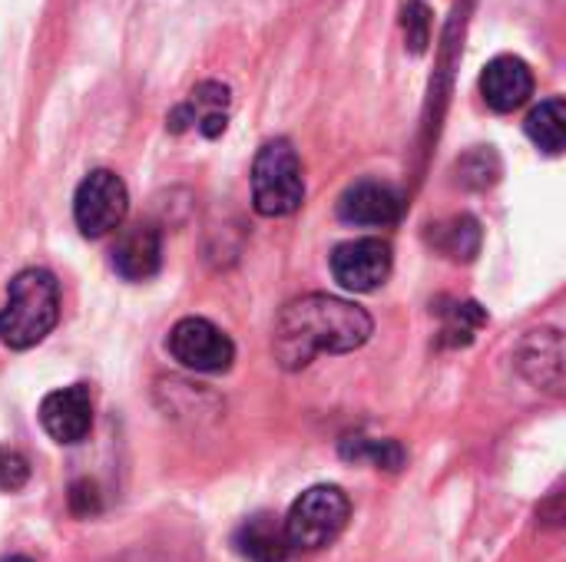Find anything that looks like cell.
Masks as SVG:
<instances>
[{"instance_id": "6da1fadb", "label": "cell", "mask_w": 566, "mask_h": 562, "mask_svg": "<svg viewBox=\"0 0 566 562\" xmlns=\"http://www.w3.org/2000/svg\"><path fill=\"white\" fill-rule=\"evenodd\" d=\"M371 315L335 295H302L275 318L272 348L282 368L298 371L315 354H348L371 338Z\"/></svg>"}, {"instance_id": "7a4b0ae2", "label": "cell", "mask_w": 566, "mask_h": 562, "mask_svg": "<svg viewBox=\"0 0 566 562\" xmlns=\"http://www.w3.org/2000/svg\"><path fill=\"white\" fill-rule=\"evenodd\" d=\"M60 321V285L46 268H23L0 308V341L13 351L36 348Z\"/></svg>"}, {"instance_id": "3957f363", "label": "cell", "mask_w": 566, "mask_h": 562, "mask_svg": "<svg viewBox=\"0 0 566 562\" xmlns=\"http://www.w3.org/2000/svg\"><path fill=\"white\" fill-rule=\"evenodd\" d=\"M252 202L265 219H282L298 212L305 202L302 159L289 139H269L252 162Z\"/></svg>"}, {"instance_id": "277c9868", "label": "cell", "mask_w": 566, "mask_h": 562, "mask_svg": "<svg viewBox=\"0 0 566 562\" xmlns=\"http://www.w3.org/2000/svg\"><path fill=\"white\" fill-rule=\"evenodd\" d=\"M348 517H352V503L338 487L332 484L308 487L285 517V533H289L292 550L312 553V550L332 547L345 533Z\"/></svg>"}, {"instance_id": "5b68a950", "label": "cell", "mask_w": 566, "mask_h": 562, "mask_svg": "<svg viewBox=\"0 0 566 562\" xmlns=\"http://www.w3.org/2000/svg\"><path fill=\"white\" fill-rule=\"evenodd\" d=\"M126 209H129L126 182L109 169H93L76 185L73 222L86 238H103V235L116 232L126 219Z\"/></svg>"}, {"instance_id": "8992f818", "label": "cell", "mask_w": 566, "mask_h": 562, "mask_svg": "<svg viewBox=\"0 0 566 562\" xmlns=\"http://www.w3.org/2000/svg\"><path fill=\"white\" fill-rule=\"evenodd\" d=\"M166 348L182 368H189L196 374H222L235 361L232 338L222 328H216L212 321H206V318L176 321L172 331H169Z\"/></svg>"}, {"instance_id": "52a82bcc", "label": "cell", "mask_w": 566, "mask_h": 562, "mask_svg": "<svg viewBox=\"0 0 566 562\" xmlns=\"http://www.w3.org/2000/svg\"><path fill=\"white\" fill-rule=\"evenodd\" d=\"M391 265H395V255L385 238H352V242H342L332 255L335 282L358 295L385 285L391 275Z\"/></svg>"}, {"instance_id": "ba28073f", "label": "cell", "mask_w": 566, "mask_h": 562, "mask_svg": "<svg viewBox=\"0 0 566 562\" xmlns=\"http://www.w3.org/2000/svg\"><path fill=\"white\" fill-rule=\"evenodd\" d=\"M40 427L56 444H80L93 427V397L86 384H70L60 391H50L40 401Z\"/></svg>"}, {"instance_id": "9c48e42d", "label": "cell", "mask_w": 566, "mask_h": 562, "mask_svg": "<svg viewBox=\"0 0 566 562\" xmlns=\"http://www.w3.org/2000/svg\"><path fill=\"white\" fill-rule=\"evenodd\" d=\"M229 106H232V93L226 83H216V79H206L199 83L186 103H179L172 113H169V129L172 132H186V129H196L199 136L206 139H216L226 132L229 126Z\"/></svg>"}, {"instance_id": "30bf717a", "label": "cell", "mask_w": 566, "mask_h": 562, "mask_svg": "<svg viewBox=\"0 0 566 562\" xmlns=\"http://www.w3.org/2000/svg\"><path fill=\"white\" fill-rule=\"evenodd\" d=\"M338 219L348 225L385 229L401 219V195L395 185L378 179H361L348 185L338 199Z\"/></svg>"}, {"instance_id": "8fae6325", "label": "cell", "mask_w": 566, "mask_h": 562, "mask_svg": "<svg viewBox=\"0 0 566 562\" xmlns=\"http://www.w3.org/2000/svg\"><path fill=\"white\" fill-rule=\"evenodd\" d=\"M481 96H484V103L494 113L521 109L534 96V73H531V66L521 56H514V53L494 56L484 66V73H481Z\"/></svg>"}, {"instance_id": "7c38bea8", "label": "cell", "mask_w": 566, "mask_h": 562, "mask_svg": "<svg viewBox=\"0 0 566 562\" xmlns=\"http://www.w3.org/2000/svg\"><path fill=\"white\" fill-rule=\"evenodd\" d=\"M109 265L119 278L126 282H146L159 272L163 265V238L153 225H133L123 229L119 238L113 242Z\"/></svg>"}, {"instance_id": "4fadbf2b", "label": "cell", "mask_w": 566, "mask_h": 562, "mask_svg": "<svg viewBox=\"0 0 566 562\" xmlns=\"http://www.w3.org/2000/svg\"><path fill=\"white\" fill-rule=\"evenodd\" d=\"M517 368L544 391H564V338L554 328L531 331L517 348Z\"/></svg>"}, {"instance_id": "5bb4252c", "label": "cell", "mask_w": 566, "mask_h": 562, "mask_svg": "<svg viewBox=\"0 0 566 562\" xmlns=\"http://www.w3.org/2000/svg\"><path fill=\"white\" fill-rule=\"evenodd\" d=\"M232 547L242 560L249 562H289L292 556V543L285 533V520H279L275 513H255L249 517L235 537Z\"/></svg>"}, {"instance_id": "9a60e30c", "label": "cell", "mask_w": 566, "mask_h": 562, "mask_svg": "<svg viewBox=\"0 0 566 562\" xmlns=\"http://www.w3.org/2000/svg\"><path fill=\"white\" fill-rule=\"evenodd\" d=\"M531 142L537 149H544L547 156H560L564 152V139H566V106L560 96H551L544 99L541 106L531 109L527 123H524Z\"/></svg>"}, {"instance_id": "2e32d148", "label": "cell", "mask_w": 566, "mask_h": 562, "mask_svg": "<svg viewBox=\"0 0 566 562\" xmlns=\"http://www.w3.org/2000/svg\"><path fill=\"white\" fill-rule=\"evenodd\" d=\"M431 245L454 262H471L481 252V225L471 215H454L448 222L431 225Z\"/></svg>"}, {"instance_id": "e0dca14e", "label": "cell", "mask_w": 566, "mask_h": 562, "mask_svg": "<svg viewBox=\"0 0 566 562\" xmlns=\"http://www.w3.org/2000/svg\"><path fill=\"white\" fill-rule=\"evenodd\" d=\"M345 460H368L378 470H401L405 450L398 441H371V437H345L342 441Z\"/></svg>"}, {"instance_id": "ac0fdd59", "label": "cell", "mask_w": 566, "mask_h": 562, "mask_svg": "<svg viewBox=\"0 0 566 562\" xmlns=\"http://www.w3.org/2000/svg\"><path fill=\"white\" fill-rule=\"evenodd\" d=\"M484 321H488V315L481 311V305H474V301H461V305L448 308L441 338H444V344H451V348H464V344H471V341H474V335L484 328Z\"/></svg>"}, {"instance_id": "d6986e66", "label": "cell", "mask_w": 566, "mask_h": 562, "mask_svg": "<svg viewBox=\"0 0 566 562\" xmlns=\"http://www.w3.org/2000/svg\"><path fill=\"white\" fill-rule=\"evenodd\" d=\"M458 182H464L468 189H488V185H494L497 182V176H501V162H497V156H494V149L488 146V149H474V152H468L461 162H458Z\"/></svg>"}, {"instance_id": "ffe728a7", "label": "cell", "mask_w": 566, "mask_h": 562, "mask_svg": "<svg viewBox=\"0 0 566 562\" xmlns=\"http://www.w3.org/2000/svg\"><path fill=\"white\" fill-rule=\"evenodd\" d=\"M401 26H405V40L415 53H424L428 40H431V10L421 0H411L401 10Z\"/></svg>"}, {"instance_id": "44dd1931", "label": "cell", "mask_w": 566, "mask_h": 562, "mask_svg": "<svg viewBox=\"0 0 566 562\" xmlns=\"http://www.w3.org/2000/svg\"><path fill=\"white\" fill-rule=\"evenodd\" d=\"M30 480V464L23 460V454L10 450V447H0V490L3 494H17L23 490Z\"/></svg>"}, {"instance_id": "7402d4cb", "label": "cell", "mask_w": 566, "mask_h": 562, "mask_svg": "<svg viewBox=\"0 0 566 562\" xmlns=\"http://www.w3.org/2000/svg\"><path fill=\"white\" fill-rule=\"evenodd\" d=\"M70 510H73V517H80V520H86V517H96L99 510H103V500H99V490H96V484L93 480H76L73 487H70Z\"/></svg>"}, {"instance_id": "603a6c76", "label": "cell", "mask_w": 566, "mask_h": 562, "mask_svg": "<svg viewBox=\"0 0 566 562\" xmlns=\"http://www.w3.org/2000/svg\"><path fill=\"white\" fill-rule=\"evenodd\" d=\"M3 562H30V560H23V556H10V560H3Z\"/></svg>"}]
</instances>
